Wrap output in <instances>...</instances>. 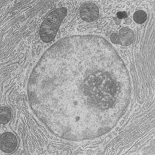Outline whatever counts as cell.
I'll list each match as a JSON object with an SVG mask.
<instances>
[{"mask_svg":"<svg viewBox=\"0 0 155 155\" xmlns=\"http://www.w3.org/2000/svg\"><path fill=\"white\" fill-rule=\"evenodd\" d=\"M72 55L67 38L58 42L43 56L29 81L30 101L69 92L32 104V107L48 103L49 106L71 94L52 107L54 110L64 103L54 114L59 111L60 116L69 107L64 117L68 112V122L74 124L89 121L87 116L91 121L93 116H107L109 112L117 119L120 117L122 113L116 108L122 111L125 108L122 104L125 105L127 101V73L122 66L117 68L122 64L111 67L120 60L108 64L110 59H105L97 64H87L86 59L83 64V56Z\"/></svg>","mask_w":155,"mask_h":155,"instance_id":"obj_1","label":"cell"},{"mask_svg":"<svg viewBox=\"0 0 155 155\" xmlns=\"http://www.w3.org/2000/svg\"><path fill=\"white\" fill-rule=\"evenodd\" d=\"M67 13V8L62 7L52 11L48 15L40 29V35L43 41L49 43L54 38Z\"/></svg>","mask_w":155,"mask_h":155,"instance_id":"obj_2","label":"cell"},{"mask_svg":"<svg viewBox=\"0 0 155 155\" xmlns=\"http://www.w3.org/2000/svg\"><path fill=\"white\" fill-rule=\"evenodd\" d=\"M17 144V139L12 133L5 132L1 135V150L4 152L9 153L13 152Z\"/></svg>","mask_w":155,"mask_h":155,"instance_id":"obj_3","label":"cell"},{"mask_svg":"<svg viewBox=\"0 0 155 155\" xmlns=\"http://www.w3.org/2000/svg\"><path fill=\"white\" fill-rule=\"evenodd\" d=\"M81 18L86 22H93L99 16V9L97 6L92 3L84 4L80 10Z\"/></svg>","mask_w":155,"mask_h":155,"instance_id":"obj_4","label":"cell"},{"mask_svg":"<svg viewBox=\"0 0 155 155\" xmlns=\"http://www.w3.org/2000/svg\"><path fill=\"white\" fill-rule=\"evenodd\" d=\"M119 44L124 46H128L134 41V35L131 29L128 28H123L119 31Z\"/></svg>","mask_w":155,"mask_h":155,"instance_id":"obj_5","label":"cell"},{"mask_svg":"<svg viewBox=\"0 0 155 155\" xmlns=\"http://www.w3.org/2000/svg\"><path fill=\"white\" fill-rule=\"evenodd\" d=\"M1 123L5 124L8 123L11 119V111L9 108L7 107H1Z\"/></svg>","mask_w":155,"mask_h":155,"instance_id":"obj_6","label":"cell"},{"mask_svg":"<svg viewBox=\"0 0 155 155\" xmlns=\"http://www.w3.org/2000/svg\"><path fill=\"white\" fill-rule=\"evenodd\" d=\"M147 19V14L143 10H138L134 14V21L139 24H143Z\"/></svg>","mask_w":155,"mask_h":155,"instance_id":"obj_7","label":"cell"},{"mask_svg":"<svg viewBox=\"0 0 155 155\" xmlns=\"http://www.w3.org/2000/svg\"><path fill=\"white\" fill-rule=\"evenodd\" d=\"M111 40L114 44H119V37L116 34H113L111 36Z\"/></svg>","mask_w":155,"mask_h":155,"instance_id":"obj_8","label":"cell"},{"mask_svg":"<svg viewBox=\"0 0 155 155\" xmlns=\"http://www.w3.org/2000/svg\"><path fill=\"white\" fill-rule=\"evenodd\" d=\"M117 16L119 19H124L127 17V14L125 12H119L117 13Z\"/></svg>","mask_w":155,"mask_h":155,"instance_id":"obj_9","label":"cell"}]
</instances>
